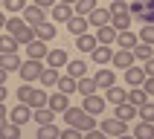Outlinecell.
I'll list each match as a JSON object with an SVG mask.
<instances>
[{
	"instance_id": "obj_1",
	"label": "cell",
	"mask_w": 154,
	"mask_h": 139,
	"mask_svg": "<svg viewBox=\"0 0 154 139\" xmlns=\"http://www.w3.org/2000/svg\"><path fill=\"white\" fill-rule=\"evenodd\" d=\"M61 116H64V122H67V125L79 128L82 133H87V130L93 128V122H96V116H90L85 107H67V110L61 113Z\"/></svg>"
},
{
	"instance_id": "obj_2",
	"label": "cell",
	"mask_w": 154,
	"mask_h": 139,
	"mask_svg": "<svg viewBox=\"0 0 154 139\" xmlns=\"http://www.w3.org/2000/svg\"><path fill=\"white\" fill-rule=\"evenodd\" d=\"M17 102L29 104V107H41V104H47V90H41V87H32L29 81H23L20 84V90H17Z\"/></svg>"
},
{
	"instance_id": "obj_3",
	"label": "cell",
	"mask_w": 154,
	"mask_h": 139,
	"mask_svg": "<svg viewBox=\"0 0 154 139\" xmlns=\"http://www.w3.org/2000/svg\"><path fill=\"white\" fill-rule=\"evenodd\" d=\"M6 32L15 35L17 43H29V41L35 38V26L26 23L23 17H9V20H6Z\"/></svg>"
},
{
	"instance_id": "obj_4",
	"label": "cell",
	"mask_w": 154,
	"mask_h": 139,
	"mask_svg": "<svg viewBox=\"0 0 154 139\" xmlns=\"http://www.w3.org/2000/svg\"><path fill=\"white\" fill-rule=\"evenodd\" d=\"M128 12L140 17V23H154V0H134L128 3Z\"/></svg>"
},
{
	"instance_id": "obj_5",
	"label": "cell",
	"mask_w": 154,
	"mask_h": 139,
	"mask_svg": "<svg viewBox=\"0 0 154 139\" xmlns=\"http://www.w3.org/2000/svg\"><path fill=\"white\" fill-rule=\"evenodd\" d=\"M41 70H44V64H41L38 58H26V61H20L17 72H20V78H23V81H29V84H32V81H38V78H41Z\"/></svg>"
},
{
	"instance_id": "obj_6",
	"label": "cell",
	"mask_w": 154,
	"mask_h": 139,
	"mask_svg": "<svg viewBox=\"0 0 154 139\" xmlns=\"http://www.w3.org/2000/svg\"><path fill=\"white\" fill-rule=\"evenodd\" d=\"M102 130H105V136H122V133H128V122L119 119V116H113V119L102 122Z\"/></svg>"
},
{
	"instance_id": "obj_7",
	"label": "cell",
	"mask_w": 154,
	"mask_h": 139,
	"mask_svg": "<svg viewBox=\"0 0 154 139\" xmlns=\"http://www.w3.org/2000/svg\"><path fill=\"white\" fill-rule=\"evenodd\" d=\"M105 96H99V93H90V96H85V104H82V107H85L87 113H90V116H102L105 113Z\"/></svg>"
},
{
	"instance_id": "obj_8",
	"label": "cell",
	"mask_w": 154,
	"mask_h": 139,
	"mask_svg": "<svg viewBox=\"0 0 154 139\" xmlns=\"http://www.w3.org/2000/svg\"><path fill=\"white\" fill-rule=\"evenodd\" d=\"M111 64H113V67H119V70H128L131 64H137V58H134V52H131V49H122V46H116V52H113Z\"/></svg>"
},
{
	"instance_id": "obj_9",
	"label": "cell",
	"mask_w": 154,
	"mask_h": 139,
	"mask_svg": "<svg viewBox=\"0 0 154 139\" xmlns=\"http://www.w3.org/2000/svg\"><path fill=\"white\" fill-rule=\"evenodd\" d=\"M32 119V107H29V104H17V107H12V110H9V122H15V125H26V122Z\"/></svg>"
},
{
	"instance_id": "obj_10",
	"label": "cell",
	"mask_w": 154,
	"mask_h": 139,
	"mask_svg": "<svg viewBox=\"0 0 154 139\" xmlns=\"http://www.w3.org/2000/svg\"><path fill=\"white\" fill-rule=\"evenodd\" d=\"M23 20L26 23H32V26H38V23H44L47 20V9H41V6H23Z\"/></svg>"
},
{
	"instance_id": "obj_11",
	"label": "cell",
	"mask_w": 154,
	"mask_h": 139,
	"mask_svg": "<svg viewBox=\"0 0 154 139\" xmlns=\"http://www.w3.org/2000/svg\"><path fill=\"white\" fill-rule=\"evenodd\" d=\"M90 55H93V64H99V67H102V64H111L113 49H111V43H96Z\"/></svg>"
},
{
	"instance_id": "obj_12",
	"label": "cell",
	"mask_w": 154,
	"mask_h": 139,
	"mask_svg": "<svg viewBox=\"0 0 154 139\" xmlns=\"http://www.w3.org/2000/svg\"><path fill=\"white\" fill-rule=\"evenodd\" d=\"M50 15H52V20H55V23H67L70 17H73V9H70V3H55V6L50 9Z\"/></svg>"
},
{
	"instance_id": "obj_13",
	"label": "cell",
	"mask_w": 154,
	"mask_h": 139,
	"mask_svg": "<svg viewBox=\"0 0 154 139\" xmlns=\"http://www.w3.org/2000/svg\"><path fill=\"white\" fill-rule=\"evenodd\" d=\"M47 41H38V38H32V41L26 43V55H29V58H38V61H44L47 58Z\"/></svg>"
},
{
	"instance_id": "obj_14",
	"label": "cell",
	"mask_w": 154,
	"mask_h": 139,
	"mask_svg": "<svg viewBox=\"0 0 154 139\" xmlns=\"http://www.w3.org/2000/svg\"><path fill=\"white\" fill-rule=\"evenodd\" d=\"M125 81H128V87H143V81H146V70L137 67V64H131V67L125 70Z\"/></svg>"
},
{
	"instance_id": "obj_15",
	"label": "cell",
	"mask_w": 154,
	"mask_h": 139,
	"mask_svg": "<svg viewBox=\"0 0 154 139\" xmlns=\"http://www.w3.org/2000/svg\"><path fill=\"white\" fill-rule=\"evenodd\" d=\"M47 104H50V107H52L55 113H64V110L70 107V96H67V93H61V90H58V93L47 96Z\"/></svg>"
},
{
	"instance_id": "obj_16",
	"label": "cell",
	"mask_w": 154,
	"mask_h": 139,
	"mask_svg": "<svg viewBox=\"0 0 154 139\" xmlns=\"http://www.w3.org/2000/svg\"><path fill=\"white\" fill-rule=\"evenodd\" d=\"M125 96H128V90H122V87H116V84L105 87V102H108V104H113V107L125 102Z\"/></svg>"
},
{
	"instance_id": "obj_17",
	"label": "cell",
	"mask_w": 154,
	"mask_h": 139,
	"mask_svg": "<svg viewBox=\"0 0 154 139\" xmlns=\"http://www.w3.org/2000/svg\"><path fill=\"white\" fill-rule=\"evenodd\" d=\"M93 81H96L99 90H105V87L116 84V75H113V70H96V72H93Z\"/></svg>"
},
{
	"instance_id": "obj_18",
	"label": "cell",
	"mask_w": 154,
	"mask_h": 139,
	"mask_svg": "<svg viewBox=\"0 0 154 139\" xmlns=\"http://www.w3.org/2000/svg\"><path fill=\"white\" fill-rule=\"evenodd\" d=\"M67 52H64V49H50V52H47V64H50V67H55V70H64V67H67Z\"/></svg>"
},
{
	"instance_id": "obj_19",
	"label": "cell",
	"mask_w": 154,
	"mask_h": 139,
	"mask_svg": "<svg viewBox=\"0 0 154 139\" xmlns=\"http://www.w3.org/2000/svg\"><path fill=\"white\" fill-rule=\"evenodd\" d=\"M131 20H134V15L131 12H113L111 15V26L116 29V32H122V29H128Z\"/></svg>"
},
{
	"instance_id": "obj_20",
	"label": "cell",
	"mask_w": 154,
	"mask_h": 139,
	"mask_svg": "<svg viewBox=\"0 0 154 139\" xmlns=\"http://www.w3.org/2000/svg\"><path fill=\"white\" fill-rule=\"evenodd\" d=\"M137 41H140V38L131 32V29H122V32H116V41H113V43L122 46V49H134V43H137Z\"/></svg>"
},
{
	"instance_id": "obj_21",
	"label": "cell",
	"mask_w": 154,
	"mask_h": 139,
	"mask_svg": "<svg viewBox=\"0 0 154 139\" xmlns=\"http://www.w3.org/2000/svg\"><path fill=\"white\" fill-rule=\"evenodd\" d=\"M96 41H99V43H113V41H116V29H113L111 23L96 26Z\"/></svg>"
},
{
	"instance_id": "obj_22",
	"label": "cell",
	"mask_w": 154,
	"mask_h": 139,
	"mask_svg": "<svg viewBox=\"0 0 154 139\" xmlns=\"http://www.w3.org/2000/svg\"><path fill=\"white\" fill-rule=\"evenodd\" d=\"M32 119L38 122V125H47V122L55 119V110H52L50 104H41V107H35V110H32Z\"/></svg>"
},
{
	"instance_id": "obj_23",
	"label": "cell",
	"mask_w": 154,
	"mask_h": 139,
	"mask_svg": "<svg viewBox=\"0 0 154 139\" xmlns=\"http://www.w3.org/2000/svg\"><path fill=\"white\" fill-rule=\"evenodd\" d=\"M87 26H90V20H87L85 15H73V17L67 20V29H70L73 35H82V32H87Z\"/></svg>"
},
{
	"instance_id": "obj_24",
	"label": "cell",
	"mask_w": 154,
	"mask_h": 139,
	"mask_svg": "<svg viewBox=\"0 0 154 139\" xmlns=\"http://www.w3.org/2000/svg\"><path fill=\"white\" fill-rule=\"evenodd\" d=\"M96 90H99V87H96L93 75H82V78H76V93L90 96V93H96Z\"/></svg>"
},
{
	"instance_id": "obj_25",
	"label": "cell",
	"mask_w": 154,
	"mask_h": 139,
	"mask_svg": "<svg viewBox=\"0 0 154 139\" xmlns=\"http://www.w3.org/2000/svg\"><path fill=\"white\" fill-rule=\"evenodd\" d=\"M131 52H134V58H137V61H148V58H151V55H154V43L137 41V43H134V49H131Z\"/></svg>"
},
{
	"instance_id": "obj_26",
	"label": "cell",
	"mask_w": 154,
	"mask_h": 139,
	"mask_svg": "<svg viewBox=\"0 0 154 139\" xmlns=\"http://www.w3.org/2000/svg\"><path fill=\"white\" fill-rule=\"evenodd\" d=\"M58 75H61L58 70H55V67H50V64H47V67L41 70V78H38V81H41L44 87H55V84H58Z\"/></svg>"
},
{
	"instance_id": "obj_27",
	"label": "cell",
	"mask_w": 154,
	"mask_h": 139,
	"mask_svg": "<svg viewBox=\"0 0 154 139\" xmlns=\"http://www.w3.org/2000/svg\"><path fill=\"white\" fill-rule=\"evenodd\" d=\"M0 67L9 70V72L17 70V67H20V55H17V52H0Z\"/></svg>"
},
{
	"instance_id": "obj_28",
	"label": "cell",
	"mask_w": 154,
	"mask_h": 139,
	"mask_svg": "<svg viewBox=\"0 0 154 139\" xmlns=\"http://www.w3.org/2000/svg\"><path fill=\"white\" fill-rule=\"evenodd\" d=\"M35 38H38V41H52V38H55V23H47V20L38 23L35 26Z\"/></svg>"
},
{
	"instance_id": "obj_29",
	"label": "cell",
	"mask_w": 154,
	"mask_h": 139,
	"mask_svg": "<svg viewBox=\"0 0 154 139\" xmlns=\"http://www.w3.org/2000/svg\"><path fill=\"white\" fill-rule=\"evenodd\" d=\"M96 35H87V32H82V35H76V46L82 52H93V46H96Z\"/></svg>"
},
{
	"instance_id": "obj_30",
	"label": "cell",
	"mask_w": 154,
	"mask_h": 139,
	"mask_svg": "<svg viewBox=\"0 0 154 139\" xmlns=\"http://www.w3.org/2000/svg\"><path fill=\"white\" fill-rule=\"evenodd\" d=\"M87 20H90V23H93V26H102V23H111V12H108V9H99V6H96L93 12H90V15H87Z\"/></svg>"
},
{
	"instance_id": "obj_31",
	"label": "cell",
	"mask_w": 154,
	"mask_h": 139,
	"mask_svg": "<svg viewBox=\"0 0 154 139\" xmlns=\"http://www.w3.org/2000/svg\"><path fill=\"white\" fill-rule=\"evenodd\" d=\"M64 70H67V75H73V78H82V75H87V64H85V61H67V67H64Z\"/></svg>"
},
{
	"instance_id": "obj_32",
	"label": "cell",
	"mask_w": 154,
	"mask_h": 139,
	"mask_svg": "<svg viewBox=\"0 0 154 139\" xmlns=\"http://www.w3.org/2000/svg\"><path fill=\"white\" fill-rule=\"evenodd\" d=\"M134 136H137V139H151V136H154V122L140 119V125L134 128Z\"/></svg>"
},
{
	"instance_id": "obj_33",
	"label": "cell",
	"mask_w": 154,
	"mask_h": 139,
	"mask_svg": "<svg viewBox=\"0 0 154 139\" xmlns=\"http://www.w3.org/2000/svg\"><path fill=\"white\" fill-rule=\"evenodd\" d=\"M116 116H119V119H125V122H131L134 116H137V104H131V102L116 104Z\"/></svg>"
},
{
	"instance_id": "obj_34",
	"label": "cell",
	"mask_w": 154,
	"mask_h": 139,
	"mask_svg": "<svg viewBox=\"0 0 154 139\" xmlns=\"http://www.w3.org/2000/svg\"><path fill=\"white\" fill-rule=\"evenodd\" d=\"M125 102H131V104H143V102H148V93L143 90V87H131L128 90V96H125Z\"/></svg>"
},
{
	"instance_id": "obj_35",
	"label": "cell",
	"mask_w": 154,
	"mask_h": 139,
	"mask_svg": "<svg viewBox=\"0 0 154 139\" xmlns=\"http://www.w3.org/2000/svg\"><path fill=\"white\" fill-rule=\"evenodd\" d=\"M96 9V0H76V3H73V15H90V12H93Z\"/></svg>"
},
{
	"instance_id": "obj_36",
	"label": "cell",
	"mask_w": 154,
	"mask_h": 139,
	"mask_svg": "<svg viewBox=\"0 0 154 139\" xmlns=\"http://www.w3.org/2000/svg\"><path fill=\"white\" fill-rule=\"evenodd\" d=\"M17 46H20V43H17V38L15 35H0V52H17Z\"/></svg>"
},
{
	"instance_id": "obj_37",
	"label": "cell",
	"mask_w": 154,
	"mask_h": 139,
	"mask_svg": "<svg viewBox=\"0 0 154 139\" xmlns=\"http://www.w3.org/2000/svg\"><path fill=\"white\" fill-rule=\"evenodd\" d=\"M55 87H58V90H61V93H76V78H73V75H58V84H55Z\"/></svg>"
},
{
	"instance_id": "obj_38",
	"label": "cell",
	"mask_w": 154,
	"mask_h": 139,
	"mask_svg": "<svg viewBox=\"0 0 154 139\" xmlns=\"http://www.w3.org/2000/svg\"><path fill=\"white\" fill-rule=\"evenodd\" d=\"M58 133H61V130L55 128L52 122H47V125H41V128H38V139H55Z\"/></svg>"
},
{
	"instance_id": "obj_39",
	"label": "cell",
	"mask_w": 154,
	"mask_h": 139,
	"mask_svg": "<svg viewBox=\"0 0 154 139\" xmlns=\"http://www.w3.org/2000/svg\"><path fill=\"white\" fill-rule=\"evenodd\" d=\"M137 116H140V119H146V122H154V102H143L137 107Z\"/></svg>"
},
{
	"instance_id": "obj_40",
	"label": "cell",
	"mask_w": 154,
	"mask_h": 139,
	"mask_svg": "<svg viewBox=\"0 0 154 139\" xmlns=\"http://www.w3.org/2000/svg\"><path fill=\"white\" fill-rule=\"evenodd\" d=\"M0 136H9V139H15V136H20V125H15V122H12V125H3V128H0Z\"/></svg>"
},
{
	"instance_id": "obj_41",
	"label": "cell",
	"mask_w": 154,
	"mask_h": 139,
	"mask_svg": "<svg viewBox=\"0 0 154 139\" xmlns=\"http://www.w3.org/2000/svg\"><path fill=\"white\" fill-rule=\"evenodd\" d=\"M140 41H146V43H154V23H146L143 29H140Z\"/></svg>"
},
{
	"instance_id": "obj_42",
	"label": "cell",
	"mask_w": 154,
	"mask_h": 139,
	"mask_svg": "<svg viewBox=\"0 0 154 139\" xmlns=\"http://www.w3.org/2000/svg\"><path fill=\"white\" fill-rule=\"evenodd\" d=\"M23 6H26V0H3L6 12H23Z\"/></svg>"
},
{
	"instance_id": "obj_43",
	"label": "cell",
	"mask_w": 154,
	"mask_h": 139,
	"mask_svg": "<svg viewBox=\"0 0 154 139\" xmlns=\"http://www.w3.org/2000/svg\"><path fill=\"white\" fill-rule=\"evenodd\" d=\"M58 136H61V139H79V136H82V130H79V128H73V125H67V128L61 130Z\"/></svg>"
},
{
	"instance_id": "obj_44",
	"label": "cell",
	"mask_w": 154,
	"mask_h": 139,
	"mask_svg": "<svg viewBox=\"0 0 154 139\" xmlns=\"http://www.w3.org/2000/svg\"><path fill=\"white\" fill-rule=\"evenodd\" d=\"M108 12H128V3H125V0H111V6H108Z\"/></svg>"
},
{
	"instance_id": "obj_45",
	"label": "cell",
	"mask_w": 154,
	"mask_h": 139,
	"mask_svg": "<svg viewBox=\"0 0 154 139\" xmlns=\"http://www.w3.org/2000/svg\"><path fill=\"white\" fill-rule=\"evenodd\" d=\"M143 90H146L148 96H154V75H146V81H143Z\"/></svg>"
},
{
	"instance_id": "obj_46",
	"label": "cell",
	"mask_w": 154,
	"mask_h": 139,
	"mask_svg": "<svg viewBox=\"0 0 154 139\" xmlns=\"http://www.w3.org/2000/svg\"><path fill=\"white\" fill-rule=\"evenodd\" d=\"M143 70H146V75H154V55L148 61H143Z\"/></svg>"
},
{
	"instance_id": "obj_47",
	"label": "cell",
	"mask_w": 154,
	"mask_h": 139,
	"mask_svg": "<svg viewBox=\"0 0 154 139\" xmlns=\"http://www.w3.org/2000/svg\"><path fill=\"white\" fill-rule=\"evenodd\" d=\"M6 122H9V110H6V104L0 102V128H3Z\"/></svg>"
},
{
	"instance_id": "obj_48",
	"label": "cell",
	"mask_w": 154,
	"mask_h": 139,
	"mask_svg": "<svg viewBox=\"0 0 154 139\" xmlns=\"http://www.w3.org/2000/svg\"><path fill=\"white\" fill-rule=\"evenodd\" d=\"M35 6H41V9H52L55 6V0H32Z\"/></svg>"
},
{
	"instance_id": "obj_49",
	"label": "cell",
	"mask_w": 154,
	"mask_h": 139,
	"mask_svg": "<svg viewBox=\"0 0 154 139\" xmlns=\"http://www.w3.org/2000/svg\"><path fill=\"white\" fill-rule=\"evenodd\" d=\"M6 75H9V70H3V67H0V84H6Z\"/></svg>"
},
{
	"instance_id": "obj_50",
	"label": "cell",
	"mask_w": 154,
	"mask_h": 139,
	"mask_svg": "<svg viewBox=\"0 0 154 139\" xmlns=\"http://www.w3.org/2000/svg\"><path fill=\"white\" fill-rule=\"evenodd\" d=\"M6 93H9V90H6V84H0V102L6 99Z\"/></svg>"
},
{
	"instance_id": "obj_51",
	"label": "cell",
	"mask_w": 154,
	"mask_h": 139,
	"mask_svg": "<svg viewBox=\"0 0 154 139\" xmlns=\"http://www.w3.org/2000/svg\"><path fill=\"white\" fill-rule=\"evenodd\" d=\"M6 20H9V17L3 15V12H0V29H3V26H6Z\"/></svg>"
},
{
	"instance_id": "obj_52",
	"label": "cell",
	"mask_w": 154,
	"mask_h": 139,
	"mask_svg": "<svg viewBox=\"0 0 154 139\" xmlns=\"http://www.w3.org/2000/svg\"><path fill=\"white\" fill-rule=\"evenodd\" d=\"M61 3H70V6H73V3H76V0H61Z\"/></svg>"
},
{
	"instance_id": "obj_53",
	"label": "cell",
	"mask_w": 154,
	"mask_h": 139,
	"mask_svg": "<svg viewBox=\"0 0 154 139\" xmlns=\"http://www.w3.org/2000/svg\"><path fill=\"white\" fill-rule=\"evenodd\" d=\"M0 6H3V0H0Z\"/></svg>"
}]
</instances>
